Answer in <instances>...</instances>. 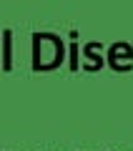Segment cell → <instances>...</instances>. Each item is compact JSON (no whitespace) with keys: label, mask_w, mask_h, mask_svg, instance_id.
<instances>
[{"label":"cell","mask_w":133,"mask_h":151,"mask_svg":"<svg viewBox=\"0 0 133 151\" xmlns=\"http://www.w3.org/2000/svg\"><path fill=\"white\" fill-rule=\"evenodd\" d=\"M65 55H68V48L58 33H48V30L33 33V70L35 73L60 68Z\"/></svg>","instance_id":"obj_1"},{"label":"cell","mask_w":133,"mask_h":151,"mask_svg":"<svg viewBox=\"0 0 133 151\" xmlns=\"http://www.w3.org/2000/svg\"><path fill=\"white\" fill-rule=\"evenodd\" d=\"M106 63L113 70H118V73H128L133 68V45L126 43V40L111 43L108 45V53H106Z\"/></svg>","instance_id":"obj_2"},{"label":"cell","mask_w":133,"mask_h":151,"mask_svg":"<svg viewBox=\"0 0 133 151\" xmlns=\"http://www.w3.org/2000/svg\"><path fill=\"white\" fill-rule=\"evenodd\" d=\"M80 65H83V70H91V73H96V70H101L106 65V48H103L101 40L83 43V60H80Z\"/></svg>","instance_id":"obj_3"},{"label":"cell","mask_w":133,"mask_h":151,"mask_svg":"<svg viewBox=\"0 0 133 151\" xmlns=\"http://www.w3.org/2000/svg\"><path fill=\"white\" fill-rule=\"evenodd\" d=\"M0 45H3V70H10L13 68V30H3V40H0Z\"/></svg>","instance_id":"obj_4"},{"label":"cell","mask_w":133,"mask_h":151,"mask_svg":"<svg viewBox=\"0 0 133 151\" xmlns=\"http://www.w3.org/2000/svg\"><path fill=\"white\" fill-rule=\"evenodd\" d=\"M78 50H80L78 40H73V43H70V48H68V60H70V70H78V68H80V63H78Z\"/></svg>","instance_id":"obj_5"}]
</instances>
